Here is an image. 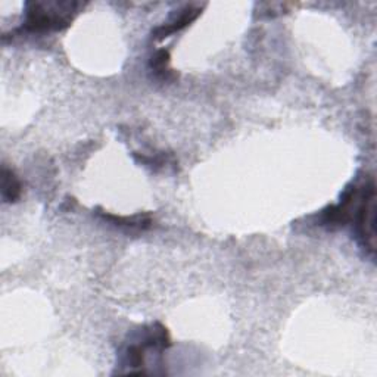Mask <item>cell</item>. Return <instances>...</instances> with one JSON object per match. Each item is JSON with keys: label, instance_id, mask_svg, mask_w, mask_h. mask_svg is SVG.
Returning <instances> with one entry per match:
<instances>
[{"label": "cell", "instance_id": "cell-1", "mask_svg": "<svg viewBox=\"0 0 377 377\" xmlns=\"http://www.w3.org/2000/svg\"><path fill=\"white\" fill-rule=\"evenodd\" d=\"M78 2H31L27 4L23 30L28 33H46L67 28L78 9Z\"/></svg>", "mask_w": 377, "mask_h": 377}, {"label": "cell", "instance_id": "cell-2", "mask_svg": "<svg viewBox=\"0 0 377 377\" xmlns=\"http://www.w3.org/2000/svg\"><path fill=\"white\" fill-rule=\"evenodd\" d=\"M355 233L359 243L366 248L371 255L376 253V187L370 180L364 186L358 187L357 199L352 210Z\"/></svg>", "mask_w": 377, "mask_h": 377}, {"label": "cell", "instance_id": "cell-3", "mask_svg": "<svg viewBox=\"0 0 377 377\" xmlns=\"http://www.w3.org/2000/svg\"><path fill=\"white\" fill-rule=\"evenodd\" d=\"M199 13H200V9L199 8H193V6H187L184 8L183 11H180L179 13V17L176 18H172L170 23L161 25L156 28L153 31V39L156 40H164L165 37H170L171 34H174L177 33V31L186 28L188 24L193 23L198 17H199Z\"/></svg>", "mask_w": 377, "mask_h": 377}, {"label": "cell", "instance_id": "cell-4", "mask_svg": "<svg viewBox=\"0 0 377 377\" xmlns=\"http://www.w3.org/2000/svg\"><path fill=\"white\" fill-rule=\"evenodd\" d=\"M21 183L15 172L9 168H2V198L6 203H13L20 199Z\"/></svg>", "mask_w": 377, "mask_h": 377}, {"label": "cell", "instance_id": "cell-5", "mask_svg": "<svg viewBox=\"0 0 377 377\" xmlns=\"http://www.w3.org/2000/svg\"><path fill=\"white\" fill-rule=\"evenodd\" d=\"M103 218L117 226L130 227V229H148L151 226V219L148 217H117L113 214H103Z\"/></svg>", "mask_w": 377, "mask_h": 377}, {"label": "cell", "instance_id": "cell-6", "mask_svg": "<svg viewBox=\"0 0 377 377\" xmlns=\"http://www.w3.org/2000/svg\"><path fill=\"white\" fill-rule=\"evenodd\" d=\"M168 64H170V53L164 49L156 52L151 59V68L160 77L165 78V80H168V77L171 75V71H168Z\"/></svg>", "mask_w": 377, "mask_h": 377}]
</instances>
